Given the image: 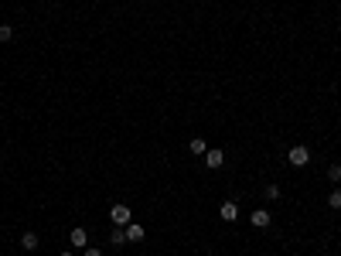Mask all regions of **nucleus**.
Returning a JSON list of instances; mask_svg holds the SVG:
<instances>
[{
	"instance_id": "obj_1",
	"label": "nucleus",
	"mask_w": 341,
	"mask_h": 256,
	"mask_svg": "<svg viewBox=\"0 0 341 256\" xmlns=\"http://www.w3.org/2000/svg\"><path fill=\"white\" fill-rule=\"evenodd\" d=\"M287 161L294 164V168H307V164H311V151H307L304 143H297V147H290V154H287Z\"/></svg>"
},
{
	"instance_id": "obj_2",
	"label": "nucleus",
	"mask_w": 341,
	"mask_h": 256,
	"mask_svg": "<svg viewBox=\"0 0 341 256\" xmlns=\"http://www.w3.org/2000/svg\"><path fill=\"white\" fill-rule=\"evenodd\" d=\"M109 218H113V226H130L133 222V212H130V205H113V209H109Z\"/></svg>"
},
{
	"instance_id": "obj_3",
	"label": "nucleus",
	"mask_w": 341,
	"mask_h": 256,
	"mask_svg": "<svg viewBox=\"0 0 341 256\" xmlns=\"http://www.w3.org/2000/svg\"><path fill=\"white\" fill-rule=\"evenodd\" d=\"M218 215L225 218V222H236V218H239V205H236V202H222V209H218Z\"/></svg>"
},
{
	"instance_id": "obj_4",
	"label": "nucleus",
	"mask_w": 341,
	"mask_h": 256,
	"mask_svg": "<svg viewBox=\"0 0 341 256\" xmlns=\"http://www.w3.org/2000/svg\"><path fill=\"white\" fill-rule=\"evenodd\" d=\"M68 243H72L75 249H85V246H89V232H85V229H72V236H68Z\"/></svg>"
},
{
	"instance_id": "obj_5",
	"label": "nucleus",
	"mask_w": 341,
	"mask_h": 256,
	"mask_svg": "<svg viewBox=\"0 0 341 256\" xmlns=\"http://www.w3.org/2000/svg\"><path fill=\"white\" fill-rule=\"evenodd\" d=\"M205 164H209L212 171H218L222 164H225V154H222V151H209V154H205Z\"/></svg>"
},
{
	"instance_id": "obj_6",
	"label": "nucleus",
	"mask_w": 341,
	"mask_h": 256,
	"mask_svg": "<svg viewBox=\"0 0 341 256\" xmlns=\"http://www.w3.org/2000/svg\"><path fill=\"white\" fill-rule=\"evenodd\" d=\"M21 249H24V253H34V249H38V236H34V232H24V236H21Z\"/></svg>"
},
{
	"instance_id": "obj_7",
	"label": "nucleus",
	"mask_w": 341,
	"mask_h": 256,
	"mask_svg": "<svg viewBox=\"0 0 341 256\" xmlns=\"http://www.w3.org/2000/svg\"><path fill=\"white\" fill-rule=\"evenodd\" d=\"M137 239H143V226L140 222H130L126 226V243H137Z\"/></svg>"
},
{
	"instance_id": "obj_8",
	"label": "nucleus",
	"mask_w": 341,
	"mask_h": 256,
	"mask_svg": "<svg viewBox=\"0 0 341 256\" xmlns=\"http://www.w3.org/2000/svg\"><path fill=\"white\" fill-rule=\"evenodd\" d=\"M188 147H191V154H198V157H205V154H209V143L201 140V137H195V140H191Z\"/></svg>"
},
{
	"instance_id": "obj_9",
	"label": "nucleus",
	"mask_w": 341,
	"mask_h": 256,
	"mask_svg": "<svg viewBox=\"0 0 341 256\" xmlns=\"http://www.w3.org/2000/svg\"><path fill=\"white\" fill-rule=\"evenodd\" d=\"M253 226L256 229H266V226H270V212H263V209L253 212Z\"/></svg>"
},
{
	"instance_id": "obj_10",
	"label": "nucleus",
	"mask_w": 341,
	"mask_h": 256,
	"mask_svg": "<svg viewBox=\"0 0 341 256\" xmlns=\"http://www.w3.org/2000/svg\"><path fill=\"white\" fill-rule=\"evenodd\" d=\"M109 239H113V246H123V243H126V229L123 226H113V236H109Z\"/></svg>"
},
{
	"instance_id": "obj_11",
	"label": "nucleus",
	"mask_w": 341,
	"mask_h": 256,
	"mask_svg": "<svg viewBox=\"0 0 341 256\" xmlns=\"http://www.w3.org/2000/svg\"><path fill=\"white\" fill-rule=\"evenodd\" d=\"M328 205H331L334 212H341V188H334L331 195H328Z\"/></svg>"
},
{
	"instance_id": "obj_12",
	"label": "nucleus",
	"mask_w": 341,
	"mask_h": 256,
	"mask_svg": "<svg viewBox=\"0 0 341 256\" xmlns=\"http://www.w3.org/2000/svg\"><path fill=\"white\" fill-rule=\"evenodd\" d=\"M328 178L338 185V181H341V164H331V168H328Z\"/></svg>"
},
{
	"instance_id": "obj_13",
	"label": "nucleus",
	"mask_w": 341,
	"mask_h": 256,
	"mask_svg": "<svg viewBox=\"0 0 341 256\" xmlns=\"http://www.w3.org/2000/svg\"><path fill=\"white\" fill-rule=\"evenodd\" d=\"M14 38V31H10V24H0V41H10Z\"/></svg>"
},
{
	"instance_id": "obj_14",
	"label": "nucleus",
	"mask_w": 341,
	"mask_h": 256,
	"mask_svg": "<svg viewBox=\"0 0 341 256\" xmlns=\"http://www.w3.org/2000/svg\"><path fill=\"white\" fill-rule=\"evenodd\" d=\"M266 198H280V188H276V185H266Z\"/></svg>"
},
{
	"instance_id": "obj_15",
	"label": "nucleus",
	"mask_w": 341,
	"mask_h": 256,
	"mask_svg": "<svg viewBox=\"0 0 341 256\" xmlns=\"http://www.w3.org/2000/svg\"><path fill=\"white\" fill-rule=\"evenodd\" d=\"M82 256H103V249H96V246H85Z\"/></svg>"
},
{
	"instance_id": "obj_16",
	"label": "nucleus",
	"mask_w": 341,
	"mask_h": 256,
	"mask_svg": "<svg viewBox=\"0 0 341 256\" xmlns=\"http://www.w3.org/2000/svg\"><path fill=\"white\" fill-rule=\"evenodd\" d=\"M58 256H72V253H68V249H65V253H58Z\"/></svg>"
},
{
	"instance_id": "obj_17",
	"label": "nucleus",
	"mask_w": 341,
	"mask_h": 256,
	"mask_svg": "<svg viewBox=\"0 0 341 256\" xmlns=\"http://www.w3.org/2000/svg\"><path fill=\"white\" fill-rule=\"evenodd\" d=\"M21 256H28V253H21Z\"/></svg>"
}]
</instances>
